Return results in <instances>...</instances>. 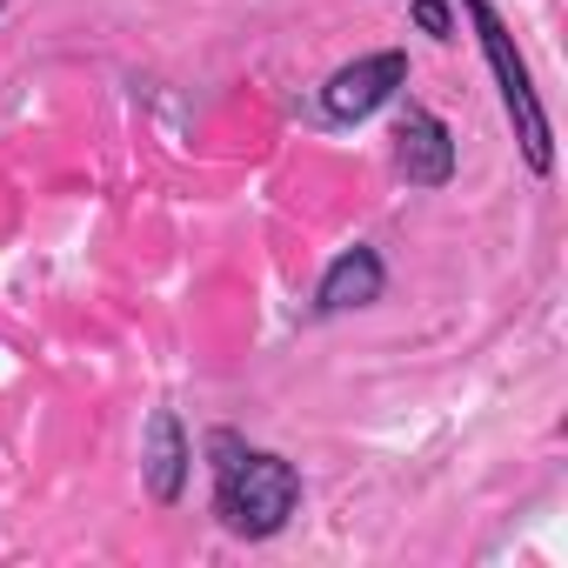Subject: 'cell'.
I'll use <instances>...</instances> for the list:
<instances>
[{"label": "cell", "mask_w": 568, "mask_h": 568, "mask_svg": "<svg viewBox=\"0 0 568 568\" xmlns=\"http://www.w3.org/2000/svg\"><path fill=\"white\" fill-rule=\"evenodd\" d=\"M207 468H214V515L227 535L267 541L288 528V515L302 508V475L295 462H281L267 448H247L234 428L207 435Z\"/></svg>", "instance_id": "cell-1"}, {"label": "cell", "mask_w": 568, "mask_h": 568, "mask_svg": "<svg viewBox=\"0 0 568 568\" xmlns=\"http://www.w3.org/2000/svg\"><path fill=\"white\" fill-rule=\"evenodd\" d=\"M462 14L475 21V41H481V54H488V68H495V88H501V108H508V121H515V141H521L528 168H535V174H548V168H555V148H548L555 134H548L541 94H535V81H528V61L515 54L508 21L488 8V0H462Z\"/></svg>", "instance_id": "cell-2"}, {"label": "cell", "mask_w": 568, "mask_h": 568, "mask_svg": "<svg viewBox=\"0 0 568 568\" xmlns=\"http://www.w3.org/2000/svg\"><path fill=\"white\" fill-rule=\"evenodd\" d=\"M402 88H408V54H402V48H382V54H362V61H348V68L328 74L322 114H328V121H368V114L388 108Z\"/></svg>", "instance_id": "cell-3"}, {"label": "cell", "mask_w": 568, "mask_h": 568, "mask_svg": "<svg viewBox=\"0 0 568 568\" xmlns=\"http://www.w3.org/2000/svg\"><path fill=\"white\" fill-rule=\"evenodd\" d=\"M395 161H402V181L408 187H448L455 181V134L435 108L408 101L402 114V134H395Z\"/></svg>", "instance_id": "cell-4"}, {"label": "cell", "mask_w": 568, "mask_h": 568, "mask_svg": "<svg viewBox=\"0 0 568 568\" xmlns=\"http://www.w3.org/2000/svg\"><path fill=\"white\" fill-rule=\"evenodd\" d=\"M388 295V261L382 247H342L322 274V288H315V315H348V308H375Z\"/></svg>", "instance_id": "cell-5"}, {"label": "cell", "mask_w": 568, "mask_h": 568, "mask_svg": "<svg viewBox=\"0 0 568 568\" xmlns=\"http://www.w3.org/2000/svg\"><path fill=\"white\" fill-rule=\"evenodd\" d=\"M187 468H194V455H187L181 415L174 408H154V422H148V495L161 508H174L187 495Z\"/></svg>", "instance_id": "cell-6"}, {"label": "cell", "mask_w": 568, "mask_h": 568, "mask_svg": "<svg viewBox=\"0 0 568 568\" xmlns=\"http://www.w3.org/2000/svg\"><path fill=\"white\" fill-rule=\"evenodd\" d=\"M415 28L428 34V41H455V14H448V0H415Z\"/></svg>", "instance_id": "cell-7"}]
</instances>
